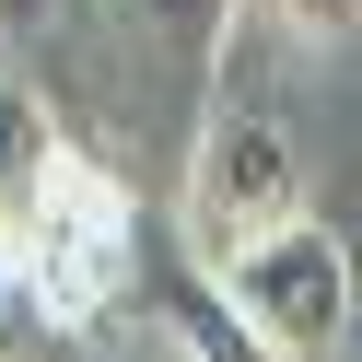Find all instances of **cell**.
Segmentation results:
<instances>
[{"label": "cell", "instance_id": "cell-1", "mask_svg": "<svg viewBox=\"0 0 362 362\" xmlns=\"http://www.w3.org/2000/svg\"><path fill=\"white\" fill-rule=\"evenodd\" d=\"M175 222H187L199 269H234L245 245L315 222L292 129L269 117V105H211V129H199V152H187V211H175Z\"/></svg>", "mask_w": 362, "mask_h": 362}, {"label": "cell", "instance_id": "cell-4", "mask_svg": "<svg viewBox=\"0 0 362 362\" xmlns=\"http://www.w3.org/2000/svg\"><path fill=\"white\" fill-rule=\"evenodd\" d=\"M59 164H71L59 117H47L12 71H0V281H24V234H35V211H47Z\"/></svg>", "mask_w": 362, "mask_h": 362}, {"label": "cell", "instance_id": "cell-5", "mask_svg": "<svg viewBox=\"0 0 362 362\" xmlns=\"http://www.w3.org/2000/svg\"><path fill=\"white\" fill-rule=\"evenodd\" d=\"M117 24L141 35L152 59H175V71H187V59H211V47H222L234 0H117Z\"/></svg>", "mask_w": 362, "mask_h": 362}, {"label": "cell", "instance_id": "cell-7", "mask_svg": "<svg viewBox=\"0 0 362 362\" xmlns=\"http://www.w3.org/2000/svg\"><path fill=\"white\" fill-rule=\"evenodd\" d=\"M35 12H47V0H0V35H24V24H35Z\"/></svg>", "mask_w": 362, "mask_h": 362}, {"label": "cell", "instance_id": "cell-2", "mask_svg": "<svg viewBox=\"0 0 362 362\" xmlns=\"http://www.w3.org/2000/svg\"><path fill=\"white\" fill-rule=\"evenodd\" d=\"M129 187L105 164H59V187H47V211H35V234H24V281L12 292H35V315L47 327H71V339H94L105 315L129 304Z\"/></svg>", "mask_w": 362, "mask_h": 362}, {"label": "cell", "instance_id": "cell-3", "mask_svg": "<svg viewBox=\"0 0 362 362\" xmlns=\"http://www.w3.org/2000/svg\"><path fill=\"white\" fill-rule=\"evenodd\" d=\"M211 281H222V315H234L269 362L339 351V339H351V304H362V269H351V245H339L327 222H292V234L245 245V257L211 269Z\"/></svg>", "mask_w": 362, "mask_h": 362}, {"label": "cell", "instance_id": "cell-6", "mask_svg": "<svg viewBox=\"0 0 362 362\" xmlns=\"http://www.w3.org/2000/svg\"><path fill=\"white\" fill-rule=\"evenodd\" d=\"M281 12V35H304V47H339V35L362 24V0H269Z\"/></svg>", "mask_w": 362, "mask_h": 362}, {"label": "cell", "instance_id": "cell-8", "mask_svg": "<svg viewBox=\"0 0 362 362\" xmlns=\"http://www.w3.org/2000/svg\"><path fill=\"white\" fill-rule=\"evenodd\" d=\"M0 47H12V35H0Z\"/></svg>", "mask_w": 362, "mask_h": 362}]
</instances>
